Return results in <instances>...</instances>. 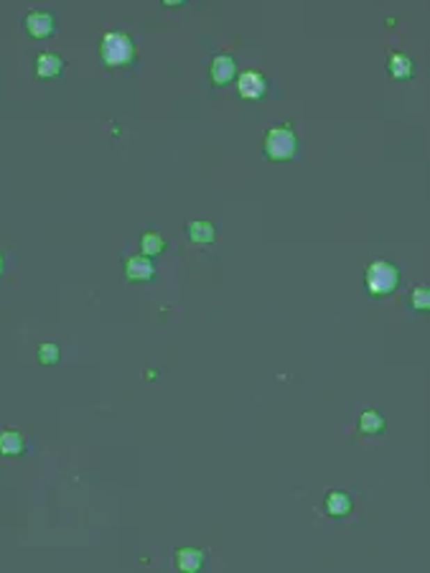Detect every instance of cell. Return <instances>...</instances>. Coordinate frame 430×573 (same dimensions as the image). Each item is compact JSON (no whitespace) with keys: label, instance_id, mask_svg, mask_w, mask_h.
<instances>
[{"label":"cell","instance_id":"10","mask_svg":"<svg viewBox=\"0 0 430 573\" xmlns=\"http://www.w3.org/2000/svg\"><path fill=\"white\" fill-rule=\"evenodd\" d=\"M0 451L6 456L21 454L23 451V436L18 431H3L0 433Z\"/></svg>","mask_w":430,"mask_h":573},{"label":"cell","instance_id":"5","mask_svg":"<svg viewBox=\"0 0 430 573\" xmlns=\"http://www.w3.org/2000/svg\"><path fill=\"white\" fill-rule=\"evenodd\" d=\"M204 563V553L199 548H181L176 556V566L181 573H196Z\"/></svg>","mask_w":430,"mask_h":573},{"label":"cell","instance_id":"7","mask_svg":"<svg viewBox=\"0 0 430 573\" xmlns=\"http://www.w3.org/2000/svg\"><path fill=\"white\" fill-rule=\"evenodd\" d=\"M234 77V59L232 56H216L212 61V79L216 84H227Z\"/></svg>","mask_w":430,"mask_h":573},{"label":"cell","instance_id":"4","mask_svg":"<svg viewBox=\"0 0 430 573\" xmlns=\"http://www.w3.org/2000/svg\"><path fill=\"white\" fill-rule=\"evenodd\" d=\"M239 95L247 97V100H257V97L265 95V79L257 74V72H245V74L239 77Z\"/></svg>","mask_w":430,"mask_h":573},{"label":"cell","instance_id":"11","mask_svg":"<svg viewBox=\"0 0 430 573\" xmlns=\"http://www.w3.org/2000/svg\"><path fill=\"white\" fill-rule=\"evenodd\" d=\"M36 72L41 77H54L61 72V59L59 56H54V54H41L38 56V64H36Z\"/></svg>","mask_w":430,"mask_h":573},{"label":"cell","instance_id":"2","mask_svg":"<svg viewBox=\"0 0 430 573\" xmlns=\"http://www.w3.org/2000/svg\"><path fill=\"white\" fill-rule=\"evenodd\" d=\"M102 59L110 67H122L133 59V41L125 33H107L102 38Z\"/></svg>","mask_w":430,"mask_h":573},{"label":"cell","instance_id":"18","mask_svg":"<svg viewBox=\"0 0 430 573\" xmlns=\"http://www.w3.org/2000/svg\"><path fill=\"white\" fill-rule=\"evenodd\" d=\"M166 6H181V3H186V0H164Z\"/></svg>","mask_w":430,"mask_h":573},{"label":"cell","instance_id":"15","mask_svg":"<svg viewBox=\"0 0 430 573\" xmlns=\"http://www.w3.org/2000/svg\"><path fill=\"white\" fill-rule=\"evenodd\" d=\"M413 306L417 311H430V288H417L413 293Z\"/></svg>","mask_w":430,"mask_h":573},{"label":"cell","instance_id":"13","mask_svg":"<svg viewBox=\"0 0 430 573\" xmlns=\"http://www.w3.org/2000/svg\"><path fill=\"white\" fill-rule=\"evenodd\" d=\"M390 69H392V74L397 77V79H408V77L413 74V64H410V59L402 56V54H392Z\"/></svg>","mask_w":430,"mask_h":573},{"label":"cell","instance_id":"17","mask_svg":"<svg viewBox=\"0 0 430 573\" xmlns=\"http://www.w3.org/2000/svg\"><path fill=\"white\" fill-rule=\"evenodd\" d=\"M38 357H41L44 365H54V362L59 359V347H56V344H44V347L38 350Z\"/></svg>","mask_w":430,"mask_h":573},{"label":"cell","instance_id":"1","mask_svg":"<svg viewBox=\"0 0 430 573\" xmlns=\"http://www.w3.org/2000/svg\"><path fill=\"white\" fill-rule=\"evenodd\" d=\"M397 281H400V273L395 265L390 262H372L369 270H367V285L374 296H387L397 288Z\"/></svg>","mask_w":430,"mask_h":573},{"label":"cell","instance_id":"3","mask_svg":"<svg viewBox=\"0 0 430 573\" xmlns=\"http://www.w3.org/2000/svg\"><path fill=\"white\" fill-rule=\"evenodd\" d=\"M265 150H267V156L275 158V161L293 158L296 156V135L290 133L288 127H273V130L267 133Z\"/></svg>","mask_w":430,"mask_h":573},{"label":"cell","instance_id":"8","mask_svg":"<svg viewBox=\"0 0 430 573\" xmlns=\"http://www.w3.org/2000/svg\"><path fill=\"white\" fill-rule=\"evenodd\" d=\"M326 510L328 515H334V517H344V515L351 512V497H349L347 492H331L326 497Z\"/></svg>","mask_w":430,"mask_h":573},{"label":"cell","instance_id":"6","mask_svg":"<svg viewBox=\"0 0 430 573\" xmlns=\"http://www.w3.org/2000/svg\"><path fill=\"white\" fill-rule=\"evenodd\" d=\"M26 29L31 36L44 38L54 31V18L49 13H29L26 15Z\"/></svg>","mask_w":430,"mask_h":573},{"label":"cell","instance_id":"12","mask_svg":"<svg viewBox=\"0 0 430 573\" xmlns=\"http://www.w3.org/2000/svg\"><path fill=\"white\" fill-rule=\"evenodd\" d=\"M359 428H362L364 433H379L385 428V421L379 418V413L367 410V413H362V418H359Z\"/></svg>","mask_w":430,"mask_h":573},{"label":"cell","instance_id":"9","mask_svg":"<svg viewBox=\"0 0 430 573\" xmlns=\"http://www.w3.org/2000/svg\"><path fill=\"white\" fill-rule=\"evenodd\" d=\"M153 276V265L148 258H130L127 260V278L130 281H148Z\"/></svg>","mask_w":430,"mask_h":573},{"label":"cell","instance_id":"16","mask_svg":"<svg viewBox=\"0 0 430 573\" xmlns=\"http://www.w3.org/2000/svg\"><path fill=\"white\" fill-rule=\"evenodd\" d=\"M143 250H145V255H158L164 250V240L158 235H145L143 237Z\"/></svg>","mask_w":430,"mask_h":573},{"label":"cell","instance_id":"14","mask_svg":"<svg viewBox=\"0 0 430 573\" xmlns=\"http://www.w3.org/2000/svg\"><path fill=\"white\" fill-rule=\"evenodd\" d=\"M189 235H191L193 242H212L214 240V227L209 222H193L189 227Z\"/></svg>","mask_w":430,"mask_h":573}]
</instances>
